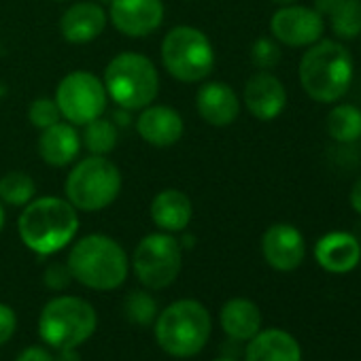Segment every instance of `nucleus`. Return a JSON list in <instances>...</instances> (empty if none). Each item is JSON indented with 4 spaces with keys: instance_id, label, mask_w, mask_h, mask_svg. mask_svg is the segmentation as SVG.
Masks as SVG:
<instances>
[{
    "instance_id": "nucleus-14",
    "label": "nucleus",
    "mask_w": 361,
    "mask_h": 361,
    "mask_svg": "<svg viewBox=\"0 0 361 361\" xmlns=\"http://www.w3.org/2000/svg\"><path fill=\"white\" fill-rule=\"evenodd\" d=\"M136 130L138 136L151 145V147H172L185 132L183 117L178 115V111L166 106V104H149L140 109V115L136 119Z\"/></svg>"
},
{
    "instance_id": "nucleus-23",
    "label": "nucleus",
    "mask_w": 361,
    "mask_h": 361,
    "mask_svg": "<svg viewBox=\"0 0 361 361\" xmlns=\"http://www.w3.org/2000/svg\"><path fill=\"white\" fill-rule=\"evenodd\" d=\"M327 134L336 142H355L361 138V109L338 104L327 115Z\"/></svg>"
},
{
    "instance_id": "nucleus-1",
    "label": "nucleus",
    "mask_w": 361,
    "mask_h": 361,
    "mask_svg": "<svg viewBox=\"0 0 361 361\" xmlns=\"http://www.w3.org/2000/svg\"><path fill=\"white\" fill-rule=\"evenodd\" d=\"M22 243L39 253L54 255L71 245L79 232L77 209L58 196H43L30 200L18 221Z\"/></svg>"
},
{
    "instance_id": "nucleus-9",
    "label": "nucleus",
    "mask_w": 361,
    "mask_h": 361,
    "mask_svg": "<svg viewBox=\"0 0 361 361\" xmlns=\"http://www.w3.org/2000/svg\"><path fill=\"white\" fill-rule=\"evenodd\" d=\"M183 266V247L168 232L147 234L134 249L132 268L147 289L170 287Z\"/></svg>"
},
{
    "instance_id": "nucleus-25",
    "label": "nucleus",
    "mask_w": 361,
    "mask_h": 361,
    "mask_svg": "<svg viewBox=\"0 0 361 361\" xmlns=\"http://www.w3.org/2000/svg\"><path fill=\"white\" fill-rule=\"evenodd\" d=\"M83 136H81V145H85V149L92 155H109L119 140V132L117 126L111 119L98 117L90 123L83 126Z\"/></svg>"
},
{
    "instance_id": "nucleus-37",
    "label": "nucleus",
    "mask_w": 361,
    "mask_h": 361,
    "mask_svg": "<svg viewBox=\"0 0 361 361\" xmlns=\"http://www.w3.org/2000/svg\"><path fill=\"white\" fill-rule=\"evenodd\" d=\"M272 3H276V5H291V3H295V0H272Z\"/></svg>"
},
{
    "instance_id": "nucleus-21",
    "label": "nucleus",
    "mask_w": 361,
    "mask_h": 361,
    "mask_svg": "<svg viewBox=\"0 0 361 361\" xmlns=\"http://www.w3.org/2000/svg\"><path fill=\"white\" fill-rule=\"evenodd\" d=\"M245 361H302V348L285 329H259L249 340Z\"/></svg>"
},
{
    "instance_id": "nucleus-36",
    "label": "nucleus",
    "mask_w": 361,
    "mask_h": 361,
    "mask_svg": "<svg viewBox=\"0 0 361 361\" xmlns=\"http://www.w3.org/2000/svg\"><path fill=\"white\" fill-rule=\"evenodd\" d=\"M5 228V209H3V202H0V232Z\"/></svg>"
},
{
    "instance_id": "nucleus-3",
    "label": "nucleus",
    "mask_w": 361,
    "mask_h": 361,
    "mask_svg": "<svg viewBox=\"0 0 361 361\" xmlns=\"http://www.w3.org/2000/svg\"><path fill=\"white\" fill-rule=\"evenodd\" d=\"M353 81V58L342 43L317 41L300 60V83L317 102L340 100Z\"/></svg>"
},
{
    "instance_id": "nucleus-19",
    "label": "nucleus",
    "mask_w": 361,
    "mask_h": 361,
    "mask_svg": "<svg viewBox=\"0 0 361 361\" xmlns=\"http://www.w3.org/2000/svg\"><path fill=\"white\" fill-rule=\"evenodd\" d=\"M317 264L331 274L350 272L361 259V247L348 232H329L314 247Z\"/></svg>"
},
{
    "instance_id": "nucleus-6",
    "label": "nucleus",
    "mask_w": 361,
    "mask_h": 361,
    "mask_svg": "<svg viewBox=\"0 0 361 361\" xmlns=\"http://www.w3.org/2000/svg\"><path fill=\"white\" fill-rule=\"evenodd\" d=\"M121 192V172L106 155H87L73 166L66 176V200L85 213L111 207Z\"/></svg>"
},
{
    "instance_id": "nucleus-17",
    "label": "nucleus",
    "mask_w": 361,
    "mask_h": 361,
    "mask_svg": "<svg viewBox=\"0 0 361 361\" xmlns=\"http://www.w3.org/2000/svg\"><path fill=\"white\" fill-rule=\"evenodd\" d=\"M196 109L200 117L215 128L232 126L240 113V100L236 92L224 81L204 83L196 94Z\"/></svg>"
},
{
    "instance_id": "nucleus-38",
    "label": "nucleus",
    "mask_w": 361,
    "mask_h": 361,
    "mask_svg": "<svg viewBox=\"0 0 361 361\" xmlns=\"http://www.w3.org/2000/svg\"><path fill=\"white\" fill-rule=\"evenodd\" d=\"M96 3H98V5H102V7H109V5L113 3V0H96Z\"/></svg>"
},
{
    "instance_id": "nucleus-15",
    "label": "nucleus",
    "mask_w": 361,
    "mask_h": 361,
    "mask_svg": "<svg viewBox=\"0 0 361 361\" xmlns=\"http://www.w3.org/2000/svg\"><path fill=\"white\" fill-rule=\"evenodd\" d=\"M243 100L255 119L272 121L283 113L287 104V92H285V85L272 73L259 71L247 81Z\"/></svg>"
},
{
    "instance_id": "nucleus-35",
    "label": "nucleus",
    "mask_w": 361,
    "mask_h": 361,
    "mask_svg": "<svg viewBox=\"0 0 361 361\" xmlns=\"http://www.w3.org/2000/svg\"><path fill=\"white\" fill-rule=\"evenodd\" d=\"M56 361H81V355L75 348H60Z\"/></svg>"
},
{
    "instance_id": "nucleus-20",
    "label": "nucleus",
    "mask_w": 361,
    "mask_h": 361,
    "mask_svg": "<svg viewBox=\"0 0 361 361\" xmlns=\"http://www.w3.org/2000/svg\"><path fill=\"white\" fill-rule=\"evenodd\" d=\"M151 221L168 234L183 232L194 215V204L190 196L180 190H161L153 200L149 209Z\"/></svg>"
},
{
    "instance_id": "nucleus-10",
    "label": "nucleus",
    "mask_w": 361,
    "mask_h": 361,
    "mask_svg": "<svg viewBox=\"0 0 361 361\" xmlns=\"http://www.w3.org/2000/svg\"><path fill=\"white\" fill-rule=\"evenodd\" d=\"M54 100L68 123L85 126L104 115L109 94L94 73L73 71L60 81Z\"/></svg>"
},
{
    "instance_id": "nucleus-16",
    "label": "nucleus",
    "mask_w": 361,
    "mask_h": 361,
    "mask_svg": "<svg viewBox=\"0 0 361 361\" xmlns=\"http://www.w3.org/2000/svg\"><path fill=\"white\" fill-rule=\"evenodd\" d=\"M106 22H109V13L104 11L102 5L81 0V3L71 5L64 11L60 20V32L66 43L85 45L96 41L104 32Z\"/></svg>"
},
{
    "instance_id": "nucleus-2",
    "label": "nucleus",
    "mask_w": 361,
    "mask_h": 361,
    "mask_svg": "<svg viewBox=\"0 0 361 361\" xmlns=\"http://www.w3.org/2000/svg\"><path fill=\"white\" fill-rule=\"evenodd\" d=\"M66 266L77 283L94 291H113L121 287L130 270L123 247L104 234H87L77 240Z\"/></svg>"
},
{
    "instance_id": "nucleus-34",
    "label": "nucleus",
    "mask_w": 361,
    "mask_h": 361,
    "mask_svg": "<svg viewBox=\"0 0 361 361\" xmlns=\"http://www.w3.org/2000/svg\"><path fill=\"white\" fill-rule=\"evenodd\" d=\"M350 207L361 215V176L355 180V185L350 190Z\"/></svg>"
},
{
    "instance_id": "nucleus-31",
    "label": "nucleus",
    "mask_w": 361,
    "mask_h": 361,
    "mask_svg": "<svg viewBox=\"0 0 361 361\" xmlns=\"http://www.w3.org/2000/svg\"><path fill=\"white\" fill-rule=\"evenodd\" d=\"M16 327H18L16 310L7 304H0V346L13 338Z\"/></svg>"
},
{
    "instance_id": "nucleus-8",
    "label": "nucleus",
    "mask_w": 361,
    "mask_h": 361,
    "mask_svg": "<svg viewBox=\"0 0 361 361\" xmlns=\"http://www.w3.org/2000/svg\"><path fill=\"white\" fill-rule=\"evenodd\" d=\"M161 64L176 81L200 83L215 68L213 43L194 26H174L161 41Z\"/></svg>"
},
{
    "instance_id": "nucleus-24",
    "label": "nucleus",
    "mask_w": 361,
    "mask_h": 361,
    "mask_svg": "<svg viewBox=\"0 0 361 361\" xmlns=\"http://www.w3.org/2000/svg\"><path fill=\"white\" fill-rule=\"evenodd\" d=\"M37 196L35 178L24 170H11L0 176V202L9 207H26Z\"/></svg>"
},
{
    "instance_id": "nucleus-12",
    "label": "nucleus",
    "mask_w": 361,
    "mask_h": 361,
    "mask_svg": "<svg viewBox=\"0 0 361 361\" xmlns=\"http://www.w3.org/2000/svg\"><path fill=\"white\" fill-rule=\"evenodd\" d=\"M161 0H113L109 5L111 24L130 39L153 35L164 22Z\"/></svg>"
},
{
    "instance_id": "nucleus-13",
    "label": "nucleus",
    "mask_w": 361,
    "mask_h": 361,
    "mask_svg": "<svg viewBox=\"0 0 361 361\" xmlns=\"http://www.w3.org/2000/svg\"><path fill=\"white\" fill-rule=\"evenodd\" d=\"M262 253L268 266H272L274 270L291 272L304 262V236L291 224H274L262 236Z\"/></svg>"
},
{
    "instance_id": "nucleus-32",
    "label": "nucleus",
    "mask_w": 361,
    "mask_h": 361,
    "mask_svg": "<svg viewBox=\"0 0 361 361\" xmlns=\"http://www.w3.org/2000/svg\"><path fill=\"white\" fill-rule=\"evenodd\" d=\"M16 361H56V357L45 346H28L18 355Z\"/></svg>"
},
{
    "instance_id": "nucleus-27",
    "label": "nucleus",
    "mask_w": 361,
    "mask_h": 361,
    "mask_svg": "<svg viewBox=\"0 0 361 361\" xmlns=\"http://www.w3.org/2000/svg\"><path fill=\"white\" fill-rule=\"evenodd\" d=\"M126 319L134 325H149L157 317V302L147 291H132L123 302Z\"/></svg>"
},
{
    "instance_id": "nucleus-22",
    "label": "nucleus",
    "mask_w": 361,
    "mask_h": 361,
    "mask_svg": "<svg viewBox=\"0 0 361 361\" xmlns=\"http://www.w3.org/2000/svg\"><path fill=\"white\" fill-rule=\"evenodd\" d=\"M224 331L238 342H249L262 329V312L255 302L247 298H232L219 312Z\"/></svg>"
},
{
    "instance_id": "nucleus-33",
    "label": "nucleus",
    "mask_w": 361,
    "mask_h": 361,
    "mask_svg": "<svg viewBox=\"0 0 361 361\" xmlns=\"http://www.w3.org/2000/svg\"><path fill=\"white\" fill-rule=\"evenodd\" d=\"M342 3V0H314V9L323 16V18H329L334 13V9Z\"/></svg>"
},
{
    "instance_id": "nucleus-5",
    "label": "nucleus",
    "mask_w": 361,
    "mask_h": 361,
    "mask_svg": "<svg viewBox=\"0 0 361 361\" xmlns=\"http://www.w3.org/2000/svg\"><path fill=\"white\" fill-rule=\"evenodd\" d=\"M104 90L123 111H140L157 98L159 75L155 64L136 51L117 54L104 71Z\"/></svg>"
},
{
    "instance_id": "nucleus-4",
    "label": "nucleus",
    "mask_w": 361,
    "mask_h": 361,
    "mask_svg": "<svg viewBox=\"0 0 361 361\" xmlns=\"http://www.w3.org/2000/svg\"><path fill=\"white\" fill-rule=\"evenodd\" d=\"M211 338V312L198 300H176L155 321V340L172 357H194Z\"/></svg>"
},
{
    "instance_id": "nucleus-30",
    "label": "nucleus",
    "mask_w": 361,
    "mask_h": 361,
    "mask_svg": "<svg viewBox=\"0 0 361 361\" xmlns=\"http://www.w3.org/2000/svg\"><path fill=\"white\" fill-rule=\"evenodd\" d=\"M73 274L66 264H51L45 270V285L54 291H62L71 285Z\"/></svg>"
},
{
    "instance_id": "nucleus-28",
    "label": "nucleus",
    "mask_w": 361,
    "mask_h": 361,
    "mask_svg": "<svg viewBox=\"0 0 361 361\" xmlns=\"http://www.w3.org/2000/svg\"><path fill=\"white\" fill-rule=\"evenodd\" d=\"M28 119L35 128L39 130H45L54 123H58L62 119V113L56 104V100L51 98H37L30 102V109H28Z\"/></svg>"
},
{
    "instance_id": "nucleus-11",
    "label": "nucleus",
    "mask_w": 361,
    "mask_h": 361,
    "mask_svg": "<svg viewBox=\"0 0 361 361\" xmlns=\"http://www.w3.org/2000/svg\"><path fill=\"white\" fill-rule=\"evenodd\" d=\"M272 37L289 47H306L321 41L325 24L317 9L300 5H281L270 20Z\"/></svg>"
},
{
    "instance_id": "nucleus-29",
    "label": "nucleus",
    "mask_w": 361,
    "mask_h": 361,
    "mask_svg": "<svg viewBox=\"0 0 361 361\" xmlns=\"http://www.w3.org/2000/svg\"><path fill=\"white\" fill-rule=\"evenodd\" d=\"M251 60L259 71H270L281 62V49L272 39H257L251 47Z\"/></svg>"
},
{
    "instance_id": "nucleus-7",
    "label": "nucleus",
    "mask_w": 361,
    "mask_h": 361,
    "mask_svg": "<svg viewBox=\"0 0 361 361\" xmlns=\"http://www.w3.org/2000/svg\"><path fill=\"white\" fill-rule=\"evenodd\" d=\"M98 317L94 306L77 295L49 300L39 317V334L51 348H77L96 331Z\"/></svg>"
},
{
    "instance_id": "nucleus-18",
    "label": "nucleus",
    "mask_w": 361,
    "mask_h": 361,
    "mask_svg": "<svg viewBox=\"0 0 361 361\" xmlns=\"http://www.w3.org/2000/svg\"><path fill=\"white\" fill-rule=\"evenodd\" d=\"M81 153V136L77 128L68 121H58L39 136V155L45 164L54 168H64L73 164Z\"/></svg>"
},
{
    "instance_id": "nucleus-26",
    "label": "nucleus",
    "mask_w": 361,
    "mask_h": 361,
    "mask_svg": "<svg viewBox=\"0 0 361 361\" xmlns=\"http://www.w3.org/2000/svg\"><path fill=\"white\" fill-rule=\"evenodd\" d=\"M331 30L340 39H355L361 35V0H342L329 16Z\"/></svg>"
},
{
    "instance_id": "nucleus-40",
    "label": "nucleus",
    "mask_w": 361,
    "mask_h": 361,
    "mask_svg": "<svg viewBox=\"0 0 361 361\" xmlns=\"http://www.w3.org/2000/svg\"><path fill=\"white\" fill-rule=\"evenodd\" d=\"M58 3H64V0H58Z\"/></svg>"
},
{
    "instance_id": "nucleus-39",
    "label": "nucleus",
    "mask_w": 361,
    "mask_h": 361,
    "mask_svg": "<svg viewBox=\"0 0 361 361\" xmlns=\"http://www.w3.org/2000/svg\"><path fill=\"white\" fill-rule=\"evenodd\" d=\"M215 361H236V359H232V357H219V359H215Z\"/></svg>"
}]
</instances>
